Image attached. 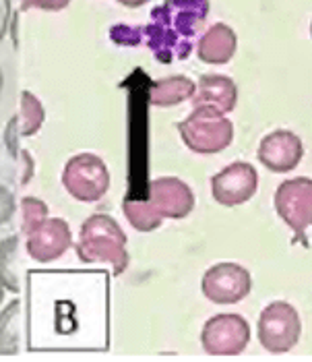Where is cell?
Masks as SVG:
<instances>
[{"label":"cell","instance_id":"18","mask_svg":"<svg viewBox=\"0 0 312 362\" xmlns=\"http://www.w3.org/2000/svg\"><path fill=\"white\" fill-rule=\"evenodd\" d=\"M13 118H15V124H17V131H19L21 139H23V137H33V135H37V131L42 129L44 118H46L44 104H42L40 98L33 95L31 91H21L19 114H15Z\"/></svg>","mask_w":312,"mask_h":362},{"label":"cell","instance_id":"10","mask_svg":"<svg viewBox=\"0 0 312 362\" xmlns=\"http://www.w3.org/2000/svg\"><path fill=\"white\" fill-rule=\"evenodd\" d=\"M147 205L162 220H182L195 209V193L176 176H160L151 182Z\"/></svg>","mask_w":312,"mask_h":362},{"label":"cell","instance_id":"15","mask_svg":"<svg viewBox=\"0 0 312 362\" xmlns=\"http://www.w3.org/2000/svg\"><path fill=\"white\" fill-rule=\"evenodd\" d=\"M197 91V83L184 75H172L157 79L151 85L149 104L155 108H174L182 102H188Z\"/></svg>","mask_w":312,"mask_h":362},{"label":"cell","instance_id":"9","mask_svg":"<svg viewBox=\"0 0 312 362\" xmlns=\"http://www.w3.org/2000/svg\"><path fill=\"white\" fill-rule=\"evenodd\" d=\"M258 187V174L248 162H232L211 178V195L224 207H238L251 201Z\"/></svg>","mask_w":312,"mask_h":362},{"label":"cell","instance_id":"29","mask_svg":"<svg viewBox=\"0 0 312 362\" xmlns=\"http://www.w3.org/2000/svg\"><path fill=\"white\" fill-rule=\"evenodd\" d=\"M311 37H312V23H311Z\"/></svg>","mask_w":312,"mask_h":362},{"label":"cell","instance_id":"27","mask_svg":"<svg viewBox=\"0 0 312 362\" xmlns=\"http://www.w3.org/2000/svg\"><path fill=\"white\" fill-rule=\"evenodd\" d=\"M2 87H4V75H2V69H0V93H2Z\"/></svg>","mask_w":312,"mask_h":362},{"label":"cell","instance_id":"8","mask_svg":"<svg viewBox=\"0 0 312 362\" xmlns=\"http://www.w3.org/2000/svg\"><path fill=\"white\" fill-rule=\"evenodd\" d=\"M200 290L203 296L215 305H236L251 294L253 278L246 267L226 261L205 272Z\"/></svg>","mask_w":312,"mask_h":362},{"label":"cell","instance_id":"7","mask_svg":"<svg viewBox=\"0 0 312 362\" xmlns=\"http://www.w3.org/2000/svg\"><path fill=\"white\" fill-rule=\"evenodd\" d=\"M251 341V325L242 315H215L203 325L200 346L209 356H238Z\"/></svg>","mask_w":312,"mask_h":362},{"label":"cell","instance_id":"26","mask_svg":"<svg viewBox=\"0 0 312 362\" xmlns=\"http://www.w3.org/2000/svg\"><path fill=\"white\" fill-rule=\"evenodd\" d=\"M116 2H120V4L126 6V8H141V6H145V4L151 2V0H116Z\"/></svg>","mask_w":312,"mask_h":362},{"label":"cell","instance_id":"3","mask_svg":"<svg viewBox=\"0 0 312 362\" xmlns=\"http://www.w3.org/2000/svg\"><path fill=\"white\" fill-rule=\"evenodd\" d=\"M182 143L200 156L227 149L234 141V124L226 114L211 106H195L193 112L176 124Z\"/></svg>","mask_w":312,"mask_h":362},{"label":"cell","instance_id":"11","mask_svg":"<svg viewBox=\"0 0 312 362\" xmlns=\"http://www.w3.org/2000/svg\"><path fill=\"white\" fill-rule=\"evenodd\" d=\"M73 245L71 226L60 218H46L31 234L25 236L28 255L37 263H52Z\"/></svg>","mask_w":312,"mask_h":362},{"label":"cell","instance_id":"14","mask_svg":"<svg viewBox=\"0 0 312 362\" xmlns=\"http://www.w3.org/2000/svg\"><path fill=\"white\" fill-rule=\"evenodd\" d=\"M238 48V35L226 23H215L199 37L197 56L205 64H227Z\"/></svg>","mask_w":312,"mask_h":362},{"label":"cell","instance_id":"4","mask_svg":"<svg viewBox=\"0 0 312 362\" xmlns=\"http://www.w3.org/2000/svg\"><path fill=\"white\" fill-rule=\"evenodd\" d=\"M62 187L81 203H95L110 189V170L95 153L73 156L62 170Z\"/></svg>","mask_w":312,"mask_h":362},{"label":"cell","instance_id":"23","mask_svg":"<svg viewBox=\"0 0 312 362\" xmlns=\"http://www.w3.org/2000/svg\"><path fill=\"white\" fill-rule=\"evenodd\" d=\"M71 4V0H21L19 11L25 13L31 8H40V11H48V13H58L64 11Z\"/></svg>","mask_w":312,"mask_h":362},{"label":"cell","instance_id":"17","mask_svg":"<svg viewBox=\"0 0 312 362\" xmlns=\"http://www.w3.org/2000/svg\"><path fill=\"white\" fill-rule=\"evenodd\" d=\"M23 334V305L13 300L0 310V354H15L21 348Z\"/></svg>","mask_w":312,"mask_h":362},{"label":"cell","instance_id":"6","mask_svg":"<svg viewBox=\"0 0 312 362\" xmlns=\"http://www.w3.org/2000/svg\"><path fill=\"white\" fill-rule=\"evenodd\" d=\"M273 205L277 216L294 230L296 243L308 249L306 228L312 226V178L296 176L282 182L273 195Z\"/></svg>","mask_w":312,"mask_h":362},{"label":"cell","instance_id":"1","mask_svg":"<svg viewBox=\"0 0 312 362\" xmlns=\"http://www.w3.org/2000/svg\"><path fill=\"white\" fill-rule=\"evenodd\" d=\"M209 0H164L151 11L143 37L162 64L186 60L209 15Z\"/></svg>","mask_w":312,"mask_h":362},{"label":"cell","instance_id":"25","mask_svg":"<svg viewBox=\"0 0 312 362\" xmlns=\"http://www.w3.org/2000/svg\"><path fill=\"white\" fill-rule=\"evenodd\" d=\"M11 15H13V4L11 0H0V42L4 40L8 25H11Z\"/></svg>","mask_w":312,"mask_h":362},{"label":"cell","instance_id":"21","mask_svg":"<svg viewBox=\"0 0 312 362\" xmlns=\"http://www.w3.org/2000/svg\"><path fill=\"white\" fill-rule=\"evenodd\" d=\"M110 40L118 46H139L145 42L143 28H131V25H114L110 29Z\"/></svg>","mask_w":312,"mask_h":362},{"label":"cell","instance_id":"22","mask_svg":"<svg viewBox=\"0 0 312 362\" xmlns=\"http://www.w3.org/2000/svg\"><path fill=\"white\" fill-rule=\"evenodd\" d=\"M15 211H17V199L11 193V189L0 185V226L11 222Z\"/></svg>","mask_w":312,"mask_h":362},{"label":"cell","instance_id":"16","mask_svg":"<svg viewBox=\"0 0 312 362\" xmlns=\"http://www.w3.org/2000/svg\"><path fill=\"white\" fill-rule=\"evenodd\" d=\"M21 236L0 240V286L13 294L21 292Z\"/></svg>","mask_w":312,"mask_h":362},{"label":"cell","instance_id":"2","mask_svg":"<svg viewBox=\"0 0 312 362\" xmlns=\"http://www.w3.org/2000/svg\"><path fill=\"white\" fill-rule=\"evenodd\" d=\"M75 251L83 263H110L114 276H122L131 263L126 234L108 214H93L87 218L79 230Z\"/></svg>","mask_w":312,"mask_h":362},{"label":"cell","instance_id":"12","mask_svg":"<svg viewBox=\"0 0 312 362\" xmlns=\"http://www.w3.org/2000/svg\"><path fill=\"white\" fill-rule=\"evenodd\" d=\"M256 156L263 166L275 174L292 172L304 158V145H302V139L294 135L292 131L277 129L263 137Z\"/></svg>","mask_w":312,"mask_h":362},{"label":"cell","instance_id":"28","mask_svg":"<svg viewBox=\"0 0 312 362\" xmlns=\"http://www.w3.org/2000/svg\"><path fill=\"white\" fill-rule=\"evenodd\" d=\"M2 300H4V288L0 286V305H2Z\"/></svg>","mask_w":312,"mask_h":362},{"label":"cell","instance_id":"24","mask_svg":"<svg viewBox=\"0 0 312 362\" xmlns=\"http://www.w3.org/2000/svg\"><path fill=\"white\" fill-rule=\"evenodd\" d=\"M19 162L23 164V176H21V185L25 187L29 180L33 178V174H35V162H33V158H31V153H29L28 149H21V153H19Z\"/></svg>","mask_w":312,"mask_h":362},{"label":"cell","instance_id":"20","mask_svg":"<svg viewBox=\"0 0 312 362\" xmlns=\"http://www.w3.org/2000/svg\"><path fill=\"white\" fill-rule=\"evenodd\" d=\"M19 209H21V234L23 236L31 234L50 214L48 205L37 197H23Z\"/></svg>","mask_w":312,"mask_h":362},{"label":"cell","instance_id":"5","mask_svg":"<svg viewBox=\"0 0 312 362\" xmlns=\"http://www.w3.org/2000/svg\"><path fill=\"white\" fill-rule=\"evenodd\" d=\"M258 341L271 354H285L296 348L302 334L298 310L285 300H275L258 317Z\"/></svg>","mask_w":312,"mask_h":362},{"label":"cell","instance_id":"19","mask_svg":"<svg viewBox=\"0 0 312 362\" xmlns=\"http://www.w3.org/2000/svg\"><path fill=\"white\" fill-rule=\"evenodd\" d=\"M122 211H124L128 223L135 230H139V232H153V230H157L164 223V220L160 216L153 214V209L147 205V201H133V199H128V201H124Z\"/></svg>","mask_w":312,"mask_h":362},{"label":"cell","instance_id":"13","mask_svg":"<svg viewBox=\"0 0 312 362\" xmlns=\"http://www.w3.org/2000/svg\"><path fill=\"white\" fill-rule=\"evenodd\" d=\"M195 106H211L215 110L232 112L238 102V87L226 75H203L197 83V91L191 98Z\"/></svg>","mask_w":312,"mask_h":362}]
</instances>
